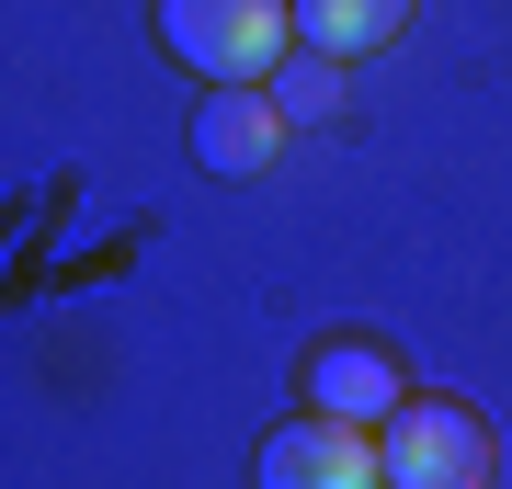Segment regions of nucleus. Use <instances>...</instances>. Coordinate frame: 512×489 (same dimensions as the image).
I'll use <instances>...</instances> for the list:
<instances>
[{
    "label": "nucleus",
    "mask_w": 512,
    "mask_h": 489,
    "mask_svg": "<svg viewBox=\"0 0 512 489\" xmlns=\"http://www.w3.org/2000/svg\"><path fill=\"white\" fill-rule=\"evenodd\" d=\"M296 12L285 0H160V46L217 91V80H274Z\"/></svg>",
    "instance_id": "obj_1"
},
{
    "label": "nucleus",
    "mask_w": 512,
    "mask_h": 489,
    "mask_svg": "<svg viewBox=\"0 0 512 489\" xmlns=\"http://www.w3.org/2000/svg\"><path fill=\"white\" fill-rule=\"evenodd\" d=\"M376 455H387V489H490V421L467 399H399L376 421Z\"/></svg>",
    "instance_id": "obj_2"
},
{
    "label": "nucleus",
    "mask_w": 512,
    "mask_h": 489,
    "mask_svg": "<svg viewBox=\"0 0 512 489\" xmlns=\"http://www.w3.org/2000/svg\"><path fill=\"white\" fill-rule=\"evenodd\" d=\"M251 478H262V489H387V455H376L365 421L308 410V421H285V433H262Z\"/></svg>",
    "instance_id": "obj_3"
},
{
    "label": "nucleus",
    "mask_w": 512,
    "mask_h": 489,
    "mask_svg": "<svg viewBox=\"0 0 512 489\" xmlns=\"http://www.w3.org/2000/svg\"><path fill=\"white\" fill-rule=\"evenodd\" d=\"M274 148H285L274 80H217V91L194 103V160H205V182H262Z\"/></svg>",
    "instance_id": "obj_4"
},
{
    "label": "nucleus",
    "mask_w": 512,
    "mask_h": 489,
    "mask_svg": "<svg viewBox=\"0 0 512 489\" xmlns=\"http://www.w3.org/2000/svg\"><path fill=\"white\" fill-rule=\"evenodd\" d=\"M399 399H410V387H399V364H387L376 342H330L308 364V410H330V421H365V433H376Z\"/></svg>",
    "instance_id": "obj_5"
},
{
    "label": "nucleus",
    "mask_w": 512,
    "mask_h": 489,
    "mask_svg": "<svg viewBox=\"0 0 512 489\" xmlns=\"http://www.w3.org/2000/svg\"><path fill=\"white\" fill-rule=\"evenodd\" d=\"M285 12H296V46L319 57H376L410 35V0H285Z\"/></svg>",
    "instance_id": "obj_6"
},
{
    "label": "nucleus",
    "mask_w": 512,
    "mask_h": 489,
    "mask_svg": "<svg viewBox=\"0 0 512 489\" xmlns=\"http://www.w3.org/2000/svg\"><path fill=\"white\" fill-rule=\"evenodd\" d=\"M274 103H285V126H330V114H342V57L296 46L285 69H274Z\"/></svg>",
    "instance_id": "obj_7"
}]
</instances>
